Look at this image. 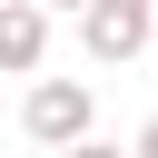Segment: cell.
<instances>
[{
  "instance_id": "cell-4",
  "label": "cell",
  "mask_w": 158,
  "mask_h": 158,
  "mask_svg": "<svg viewBox=\"0 0 158 158\" xmlns=\"http://www.w3.org/2000/svg\"><path fill=\"white\" fill-rule=\"evenodd\" d=\"M69 158H138V148H118V138H89V148H69Z\"/></svg>"
},
{
  "instance_id": "cell-1",
  "label": "cell",
  "mask_w": 158,
  "mask_h": 158,
  "mask_svg": "<svg viewBox=\"0 0 158 158\" xmlns=\"http://www.w3.org/2000/svg\"><path fill=\"white\" fill-rule=\"evenodd\" d=\"M20 128L40 138V148H89L99 138V89L89 79H30V99H20Z\"/></svg>"
},
{
  "instance_id": "cell-2",
  "label": "cell",
  "mask_w": 158,
  "mask_h": 158,
  "mask_svg": "<svg viewBox=\"0 0 158 158\" xmlns=\"http://www.w3.org/2000/svg\"><path fill=\"white\" fill-rule=\"evenodd\" d=\"M158 40V0H89L79 10V49L89 59H138Z\"/></svg>"
},
{
  "instance_id": "cell-3",
  "label": "cell",
  "mask_w": 158,
  "mask_h": 158,
  "mask_svg": "<svg viewBox=\"0 0 158 158\" xmlns=\"http://www.w3.org/2000/svg\"><path fill=\"white\" fill-rule=\"evenodd\" d=\"M40 59H49V10H40V0H0V69L30 79Z\"/></svg>"
},
{
  "instance_id": "cell-5",
  "label": "cell",
  "mask_w": 158,
  "mask_h": 158,
  "mask_svg": "<svg viewBox=\"0 0 158 158\" xmlns=\"http://www.w3.org/2000/svg\"><path fill=\"white\" fill-rule=\"evenodd\" d=\"M128 148H138V158H158V109H148V128H138V138H128Z\"/></svg>"
}]
</instances>
